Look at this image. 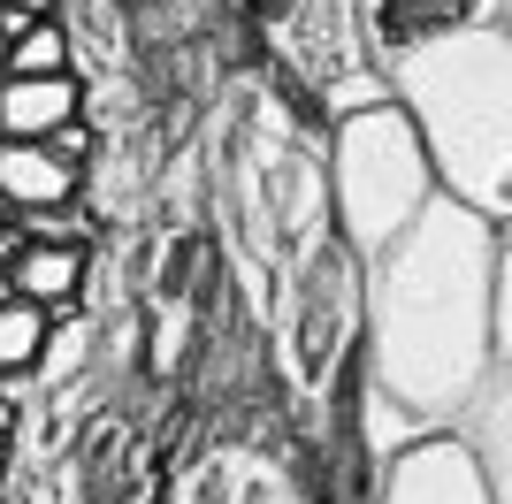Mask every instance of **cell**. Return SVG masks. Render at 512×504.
Wrapping results in <instances>:
<instances>
[{"mask_svg": "<svg viewBox=\"0 0 512 504\" xmlns=\"http://www.w3.org/2000/svg\"><path fill=\"white\" fill-rule=\"evenodd\" d=\"M16 245H23V222H16V214H0V291H8V260H16Z\"/></svg>", "mask_w": 512, "mask_h": 504, "instance_id": "9c48e42d", "label": "cell"}, {"mask_svg": "<svg viewBox=\"0 0 512 504\" xmlns=\"http://www.w3.org/2000/svg\"><path fill=\"white\" fill-rule=\"evenodd\" d=\"M46 329H54V314H46V306H31V298H16V291H0V382H23L31 367H39Z\"/></svg>", "mask_w": 512, "mask_h": 504, "instance_id": "52a82bcc", "label": "cell"}, {"mask_svg": "<svg viewBox=\"0 0 512 504\" xmlns=\"http://www.w3.org/2000/svg\"><path fill=\"white\" fill-rule=\"evenodd\" d=\"M16 428H23V405L0 390V451H16Z\"/></svg>", "mask_w": 512, "mask_h": 504, "instance_id": "30bf717a", "label": "cell"}, {"mask_svg": "<svg viewBox=\"0 0 512 504\" xmlns=\"http://www.w3.org/2000/svg\"><path fill=\"white\" fill-rule=\"evenodd\" d=\"M62 0H0V31H23L31 16H54Z\"/></svg>", "mask_w": 512, "mask_h": 504, "instance_id": "ba28073f", "label": "cell"}, {"mask_svg": "<svg viewBox=\"0 0 512 504\" xmlns=\"http://www.w3.org/2000/svg\"><path fill=\"white\" fill-rule=\"evenodd\" d=\"M0 489H8V451H0Z\"/></svg>", "mask_w": 512, "mask_h": 504, "instance_id": "7c38bea8", "label": "cell"}, {"mask_svg": "<svg viewBox=\"0 0 512 504\" xmlns=\"http://www.w3.org/2000/svg\"><path fill=\"white\" fill-rule=\"evenodd\" d=\"M77 207H85V168L62 161L46 138H0V214L39 230V222L77 214Z\"/></svg>", "mask_w": 512, "mask_h": 504, "instance_id": "6da1fadb", "label": "cell"}, {"mask_svg": "<svg viewBox=\"0 0 512 504\" xmlns=\"http://www.w3.org/2000/svg\"><path fill=\"white\" fill-rule=\"evenodd\" d=\"M0 504H16V497H8V489H0Z\"/></svg>", "mask_w": 512, "mask_h": 504, "instance_id": "4fadbf2b", "label": "cell"}, {"mask_svg": "<svg viewBox=\"0 0 512 504\" xmlns=\"http://www.w3.org/2000/svg\"><path fill=\"white\" fill-rule=\"evenodd\" d=\"M360 382H367V352H344L329 443H321V504H375V459H367V436H360Z\"/></svg>", "mask_w": 512, "mask_h": 504, "instance_id": "7a4b0ae2", "label": "cell"}, {"mask_svg": "<svg viewBox=\"0 0 512 504\" xmlns=\"http://www.w3.org/2000/svg\"><path fill=\"white\" fill-rule=\"evenodd\" d=\"M482 0H367V31L383 54H413L428 39H451V31H474Z\"/></svg>", "mask_w": 512, "mask_h": 504, "instance_id": "5b68a950", "label": "cell"}, {"mask_svg": "<svg viewBox=\"0 0 512 504\" xmlns=\"http://www.w3.org/2000/svg\"><path fill=\"white\" fill-rule=\"evenodd\" d=\"M77 69V31L62 16H31L23 31H8V77H62Z\"/></svg>", "mask_w": 512, "mask_h": 504, "instance_id": "8992f818", "label": "cell"}, {"mask_svg": "<svg viewBox=\"0 0 512 504\" xmlns=\"http://www.w3.org/2000/svg\"><path fill=\"white\" fill-rule=\"evenodd\" d=\"M85 115V77H0V138H54Z\"/></svg>", "mask_w": 512, "mask_h": 504, "instance_id": "277c9868", "label": "cell"}, {"mask_svg": "<svg viewBox=\"0 0 512 504\" xmlns=\"http://www.w3.org/2000/svg\"><path fill=\"white\" fill-rule=\"evenodd\" d=\"M92 283V245L85 237H39L23 230L16 260H8V291L46 306V314H77V298Z\"/></svg>", "mask_w": 512, "mask_h": 504, "instance_id": "3957f363", "label": "cell"}, {"mask_svg": "<svg viewBox=\"0 0 512 504\" xmlns=\"http://www.w3.org/2000/svg\"><path fill=\"white\" fill-rule=\"evenodd\" d=\"M0 77H8V31H0Z\"/></svg>", "mask_w": 512, "mask_h": 504, "instance_id": "8fae6325", "label": "cell"}]
</instances>
